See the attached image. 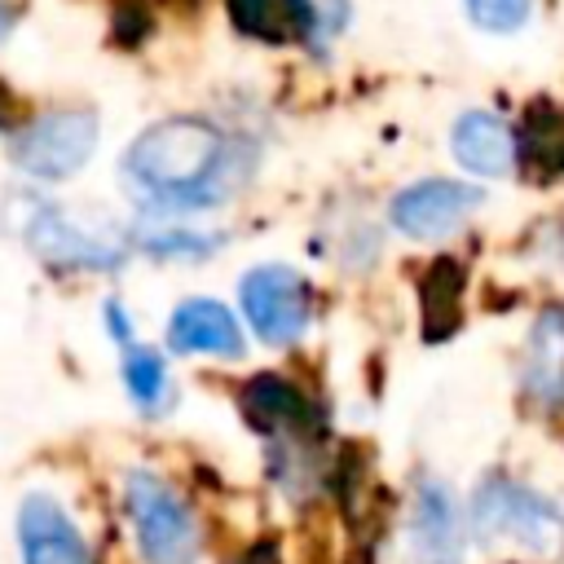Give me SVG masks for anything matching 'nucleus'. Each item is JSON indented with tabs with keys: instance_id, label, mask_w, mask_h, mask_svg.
<instances>
[{
	"instance_id": "f257e3e1",
	"label": "nucleus",
	"mask_w": 564,
	"mask_h": 564,
	"mask_svg": "<svg viewBox=\"0 0 564 564\" xmlns=\"http://www.w3.org/2000/svg\"><path fill=\"white\" fill-rule=\"evenodd\" d=\"M247 167L251 150H242L216 123L163 119L137 132L119 176L150 212H194L225 203L247 181Z\"/></svg>"
},
{
	"instance_id": "f03ea898",
	"label": "nucleus",
	"mask_w": 564,
	"mask_h": 564,
	"mask_svg": "<svg viewBox=\"0 0 564 564\" xmlns=\"http://www.w3.org/2000/svg\"><path fill=\"white\" fill-rule=\"evenodd\" d=\"M9 229L48 264V269H119L128 256V238L115 216L79 203H44L22 198L18 220Z\"/></svg>"
},
{
	"instance_id": "7ed1b4c3",
	"label": "nucleus",
	"mask_w": 564,
	"mask_h": 564,
	"mask_svg": "<svg viewBox=\"0 0 564 564\" xmlns=\"http://www.w3.org/2000/svg\"><path fill=\"white\" fill-rule=\"evenodd\" d=\"M471 533L485 546H516L529 560H555L564 555V516L551 498H542L538 489L507 480V476H489L480 480V489L471 494Z\"/></svg>"
},
{
	"instance_id": "20e7f679",
	"label": "nucleus",
	"mask_w": 564,
	"mask_h": 564,
	"mask_svg": "<svg viewBox=\"0 0 564 564\" xmlns=\"http://www.w3.org/2000/svg\"><path fill=\"white\" fill-rule=\"evenodd\" d=\"M123 507L145 564H189L198 555V520L163 476L132 471L123 485Z\"/></svg>"
},
{
	"instance_id": "39448f33",
	"label": "nucleus",
	"mask_w": 564,
	"mask_h": 564,
	"mask_svg": "<svg viewBox=\"0 0 564 564\" xmlns=\"http://www.w3.org/2000/svg\"><path fill=\"white\" fill-rule=\"evenodd\" d=\"M97 150V119L93 110H48L22 123L9 137V159L35 181H66L75 176Z\"/></svg>"
},
{
	"instance_id": "423d86ee",
	"label": "nucleus",
	"mask_w": 564,
	"mask_h": 564,
	"mask_svg": "<svg viewBox=\"0 0 564 564\" xmlns=\"http://www.w3.org/2000/svg\"><path fill=\"white\" fill-rule=\"evenodd\" d=\"M242 313L264 344H291L308 326V282L286 264H256L238 282Z\"/></svg>"
},
{
	"instance_id": "0eeeda50",
	"label": "nucleus",
	"mask_w": 564,
	"mask_h": 564,
	"mask_svg": "<svg viewBox=\"0 0 564 564\" xmlns=\"http://www.w3.org/2000/svg\"><path fill=\"white\" fill-rule=\"evenodd\" d=\"M476 207H480V189L476 185L427 176V181L405 185L392 198L388 216H392V229H401L405 238H441V234H454Z\"/></svg>"
},
{
	"instance_id": "6e6552de",
	"label": "nucleus",
	"mask_w": 564,
	"mask_h": 564,
	"mask_svg": "<svg viewBox=\"0 0 564 564\" xmlns=\"http://www.w3.org/2000/svg\"><path fill=\"white\" fill-rule=\"evenodd\" d=\"M242 410L256 423V432L269 436L273 445L300 449V445H313V436H317L313 405L300 397L295 383H286L278 375H256L242 388Z\"/></svg>"
},
{
	"instance_id": "1a4fd4ad",
	"label": "nucleus",
	"mask_w": 564,
	"mask_h": 564,
	"mask_svg": "<svg viewBox=\"0 0 564 564\" xmlns=\"http://www.w3.org/2000/svg\"><path fill=\"white\" fill-rule=\"evenodd\" d=\"M410 542L419 564H463V511L445 480H419L410 511Z\"/></svg>"
},
{
	"instance_id": "9d476101",
	"label": "nucleus",
	"mask_w": 564,
	"mask_h": 564,
	"mask_svg": "<svg viewBox=\"0 0 564 564\" xmlns=\"http://www.w3.org/2000/svg\"><path fill=\"white\" fill-rule=\"evenodd\" d=\"M18 546L22 564H93V551L79 538L75 520L44 494H31L18 507Z\"/></svg>"
},
{
	"instance_id": "9b49d317",
	"label": "nucleus",
	"mask_w": 564,
	"mask_h": 564,
	"mask_svg": "<svg viewBox=\"0 0 564 564\" xmlns=\"http://www.w3.org/2000/svg\"><path fill=\"white\" fill-rule=\"evenodd\" d=\"M167 348L172 352H212V357H242V330L238 317L220 300H185L167 322Z\"/></svg>"
},
{
	"instance_id": "f8f14e48",
	"label": "nucleus",
	"mask_w": 564,
	"mask_h": 564,
	"mask_svg": "<svg viewBox=\"0 0 564 564\" xmlns=\"http://www.w3.org/2000/svg\"><path fill=\"white\" fill-rule=\"evenodd\" d=\"M449 150H454V159H458L467 172H476V176H507V172L520 163V154H516V132H511L498 115H489V110H467V115H458V123H454V132H449Z\"/></svg>"
},
{
	"instance_id": "ddd939ff",
	"label": "nucleus",
	"mask_w": 564,
	"mask_h": 564,
	"mask_svg": "<svg viewBox=\"0 0 564 564\" xmlns=\"http://www.w3.org/2000/svg\"><path fill=\"white\" fill-rule=\"evenodd\" d=\"M524 383H529L533 401H542V405H560L564 401V308H546L533 322Z\"/></svg>"
},
{
	"instance_id": "4468645a",
	"label": "nucleus",
	"mask_w": 564,
	"mask_h": 564,
	"mask_svg": "<svg viewBox=\"0 0 564 564\" xmlns=\"http://www.w3.org/2000/svg\"><path fill=\"white\" fill-rule=\"evenodd\" d=\"M229 18L238 31L269 40V44H286V40H304V13L300 0H229Z\"/></svg>"
},
{
	"instance_id": "2eb2a0df",
	"label": "nucleus",
	"mask_w": 564,
	"mask_h": 564,
	"mask_svg": "<svg viewBox=\"0 0 564 564\" xmlns=\"http://www.w3.org/2000/svg\"><path fill=\"white\" fill-rule=\"evenodd\" d=\"M423 330L427 339H445L458 326V295H463V273L454 260H436L423 273Z\"/></svg>"
},
{
	"instance_id": "dca6fc26",
	"label": "nucleus",
	"mask_w": 564,
	"mask_h": 564,
	"mask_svg": "<svg viewBox=\"0 0 564 564\" xmlns=\"http://www.w3.org/2000/svg\"><path fill=\"white\" fill-rule=\"evenodd\" d=\"M516 154L538 163V172H564V110L551 101H538L524 119Z\"/></svg>"
},
{
	"instance_id": "f3484780",
	"label": "nucleus",
	"mask_w": 564,
	"mask_h": 564,
	"mask_svg": "<svg viewBox=\"0 0 564 564\" xmlns=\"http://www.w3.org/2000/svg\"><path fill=\"white\" fill-rule=\"evenodd\" d=\"M123 388H128V397H132L145 414L163 410V405H167V397H172V383H167V366H163V357H159L154 348L128 344V357H123Z\"/></svg>"
},
{
	"instance_id": "a211bd4d",
	"label": "nucleus",
	"mask_w": 564,
	"mask_h": 564,
	"mask_svg": "<svg viewBox=\"0 0 564 564\" xmlns=\"http://www.w3.org/2000/svg\"><path fill=\"white\" fill-rule=\"evenodd\" d=\"M463 4H467V18L494 35L520 31L529 22V9H533V0H463Z\"/></svg>"
},
{
	"instance_id": "6ab92c4d",
	"label": "nucleus",
	"mask_w": 564,
	"mask_h": 564,
	"mask_svg": "<svg viewBox=\"0 0 564 564\" xmlns=\"http://www.w3.org/2000/svg\"><path fill=\"white\" fill-rule=\"evenodd\" d=\"M300 13H304V40H313L317 48L348 26V0H300Z\"/></svg>"
},
{
	"instance_id": "aec40b11",
	"label": "nucleus",
	"mask_w": 564,
	"mask_h": 564,
	"mask_svg": "<svg viewBox=\"0 0 564 564\" xmlns=\"http://www.w3.org/2000/svg\"><path fill=\"white\" fill-rule=\"evenodd\" d=\"M106 317H110L115 339H119V344H132V322H128V313H119V304H110V308H106Z\"/></svg>"
},
{
	"instance_id": "412c9836",
	"label": "nucleus",
	"mask_w": 564,
	"mask_h": 564,
	"mask_svg": "<svg viewBox=\"0 0 564 564\" xmlns=\"http://www.w3.org/2000/svg\"><path fill=\"white\" fill-rule=\"evenodd\" d=\"M9 31H13V13H9V4L0 0V44L9 40Z\"/></svg>"
}]
</instances>
